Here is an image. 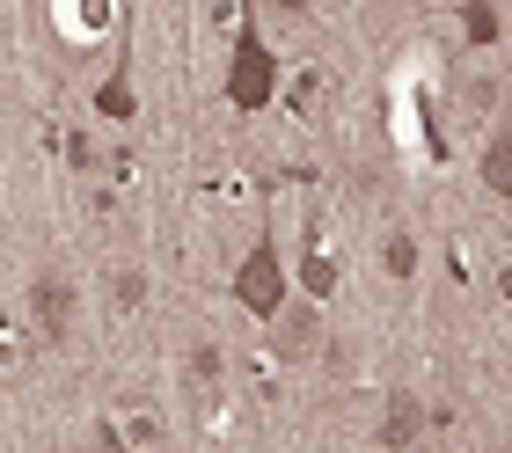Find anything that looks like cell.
Returning a JSON list of instances; mask_svg holds the SVG:
<instances>
[{"label": "cell", "instance_id": "obj_1", "mask_svg": "<svg viewBox=\"0 0 512 453\" xmlns=\"http://www.w3.org/2000/svg\"><path fill=\"white\" fill-rule=\"evenodd\" d=\"M227 110H242V117H264L278 103V88H286V59L271 52V37H264V22L242 15L235 22V44H227Z\"/></svg>", "mask_w": 512, "mask_h": 453}, {"label": "cell", "instance_id": "obj_2", "mask_svg": "<svg viewBox=\"0 0 512 453\" xmlns=\"http://www.w3.org/2000/svg\"><path fill=\"white\" fill-rule=\"evenodd\" d=\"M227 300H235V307H249L256 322H271L278 307L293 300V293H286V249H278V227H271V220L256 227L249 256H242L235 271H227Z\"/></svg>", "mask_w": 512, "mask_h": 453}, {"label": "cell", "instance_id": "obj_3", "mask_svg": "<svg viewBox=\"0 0 512 453\" xmlns=\"http://www.w3.org/2000/svg\"><path fill=\"white\" fill-rule=\"evenodd\" d=\"M74 315H81V285L66 271H37L22 285V322L37 329V344H66L74 337Z\"/></svg>", "mask_w": 512, "mask_h": 453}, {"label": "cell", "instance_id": "obj_4", "mask_svg": "<svg viewBox=\"0 0 512 453\" xmlns=\"http://www.w3.org/2000/svg\"><path fill=\"white\" fill-rule=\"evenodd\" d=\"M322 344H330V329H322V300H308V293L286 300V307L264 322V351H271L278 366H308Z\"/></svg>", "mask_w": 512, "mask_h": 453}, {"label": "cell", "instance_id": "obj_5", "mask_svg": "<svg viewBox=\"0 0 512 453\" xmlns=\"http://www.w3.org/2000/svg\"><path fill=\"white\" fill-rule=\"evenodd\" d=\"M432 439V410L417 402L410 388H395L388 395V410H381V424H374V446H388V453H403V446H425Z\"/></svg>", "mask_w": 512, "mask_h": 453}, {"label": "cell", "instance_id": "obj_6", "mask_svg": "<svg viewBox=\"0 0 512 453\" xmlns=\"http://www.w3.org/2000/svg\"><path fill=\"white\" fill-rule=\"evenodd\" d=\"M337 285H344V271H337V256L322 249V227L308 220V234H300V293L308 300H337Z\"/></svg>", "mask_w": 512, "mask_h": 453}, {"label": "cell", "instance_id": "obj_7", "mask_svg": "<svg viewBox=\"0 0 512 453\" xmlns=\"http://www.w3.org/2000/svg\"><path fill=\"white\" fill-rule=\"evenodd\" d=\"M96 117H110V125H132V117H139L132 59H125V52H118V66H110V81H96Z\"/></svg>", "mask_w": 512, "mask_h": 453}, {"label": "cell", "instance_id": "obj_8", "mask_svg": "<svg viewBox=\"0 0 512 453\" xmlns=\"http://www.w3.org/2000/svg\"><path fill=\"white\" fill-rule=\"evenodd\" d=\"M476 169H483V190H491V198H512V125H498L491 139H483Z\"/></svg>", "mask_w": 512, "mask_h": 453}, {"label": "cell", "instance_id": "obj_9", "mask_svg": "<svg viewBox=\"0 0 512 453\" xmlns=\"http://www.w3.org/2000/svg\"><path fill=\"white\" fill-rule=\"evenodd\" d=\"M417 264H425V242H417L410 227H388V234H381V271H388L395 285H410Z\"/></svg>", "mask_w": 512, "mask_h": 453}, {"label": "cell", "instance_id": "obj_10", "mask_svg": "<svg viewBox=\"0 0 512 453\" xmlns=\"http://www.w3.org/2000/svg\"><path fill=\"white\" fill-rule=\"evenodd\" d=\"M498 37H505V22H498V0H461V44L491 52Z\"/></svg>", "mask_w": 512, "mask_h": 453}, {"label": "cell", "instance_id": "obj_11", "mask_svg": "<svg viewBox=\"0 0 512 453\" xmlns=\"http://www.w3.org/2000/svg\"><path fill=\"white\" fill-rule=\"evenodd\" d=\"M183 380H191L198 395H213L220 380H227V351L220 344H191V351H183Z\"/></svg>", "mask_w": 512, "mask_h": 453}, {"label": "cell", "instance_id": "obj_12", "mask_svg": "<svg viewBox=\"0 0 512 453\" xmlns=\"http://www.w3.org/2000/svg\"><path fill=\"white\" fill-rule=\"evenodd\" d=\"M103 293H110V307H118V315H139V307H147V293H154V278L139 271V264H118Z\"/></svg>", "mask_w": 512, "mask_h": 453}, {"label": "cell", "instance_id": "obj_13", "mask_svg": "<svg viewBox=\"0 0 512 453\" xmlns=\"http://www.w3.org/2000/svg\"><path fill=\"white\" fill-rule=\"evenodd\" d=\"M498 95H505V88H498L491 74H469V81H461V110L483 117V110H498Z\"/></svg>", "mask_w": 512, "mask_h": 453}, {"label": "cell", "instance_id": "obj_14", "mask_svg": "<svg viewBox=\"0 0 512 453\" xmlns=\"http://www.w3.org/2000/svg\"><path fill=\"white\" fill-rule=\"evenodd\" d=\"M66 161H74L81 176H96V169H103V147H96L88 132H66Z\"/></svg>", "mask_w": 512, "mask_h": 453}, {"label": "cell", "instance_id": "obj_15", "mask_svg": "<svg viewBox=\"0 0 512 453\" xmlns=\"http://www.w3.org/2000/svg\"><path fill=\"white\" fill-rule=\"evenodd\" d=\"M322 103V74L308 66V74H293V110H315Z\"/></svg>", "mask_w": 512, "mask_h": 453}, {"label": "cell", "instance_id": "obj_16", "mask_svg": "<svg viewBox=\"0 0 512 453\" xmlns=\"http://www.w3.org/2000/svg\"><path fill=\"white\" fill-rule=\"evenodd\" d=\"M88 446H103V453H118V446H132V432H125V424H96V432H88Z\"/></svg>", "mask_w": 512, "mask_h": 453}, {"label": "cell", "instance_id": "obj_17", "mask_svg": "<svg viewBox=\"0 0 512 453\" xmlns=\"http://www.w3.org/2000/svg\"><path fill=\"white\" fill-rule=\"evenodd\" d=\"M461 432V410H447V402H432V439H454Z\"/></svg>", "mask_w": 512, "mask_h": 453}, {"label": "cell", "instance_id": "obj_18", "mask_svg": "<svg viewBox=\"0 0 512 453\" xmlns=\"http://www.w3.org/2000/svg\"><path fill=\"white\" fill-rule=\"evenodd\" d=\"M264 8H271V15H286V22H308V15H315V0H264Z\"/></svg>", "mask_w": 512, "mask_h": 453}]
</instances>
